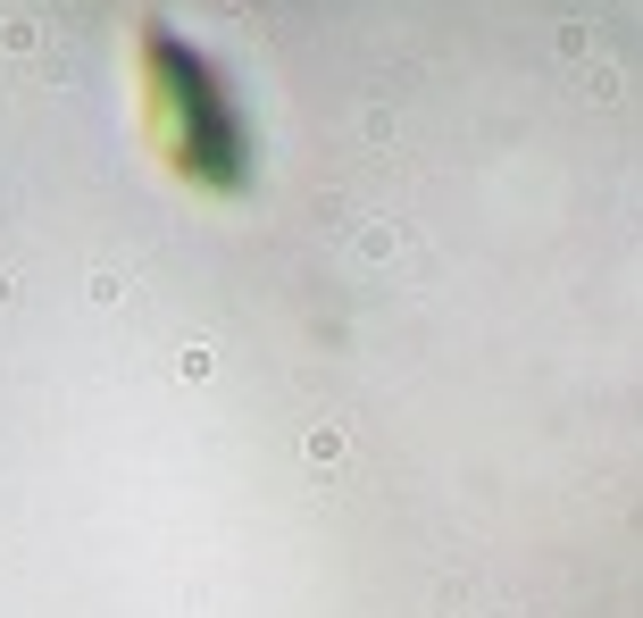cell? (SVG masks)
I'll list each match as a JSON object with an SVG mask.
<instances>
[{"instance_id": "1", "label": "cell", "mask_w": 643, "mask_h": 618, "mask_svg": "<svg viewBox=\"0 0 643 618\" xmlns=\"http://www.w3.org/2000/svg\"><path fill=\"white\" fill-rule=\"evenodd\" d=\"M343 460V426H309V468H335Z\"/></svg>"}]
</instances>
